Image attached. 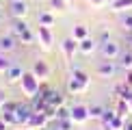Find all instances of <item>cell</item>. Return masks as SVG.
<instances>
[{
    "label": "cell",
    "instance_id": "6da1fadb",
    "mask_svg": "<svg viewBox=\"0 0 132 130\" xmlns=\"http://www.w3.org/2000/svg\"><path fill=\"white\" fill-rule=\"evenodd\" d=\"M13 35H15V39H18V41L26 43V46H30V43L37 39V32L30 30V26L24 22V18H20V20L13 22Z\"/></svg>",
    "mask_w": 132,
    "mask_h": 130
},
{
    "label": "cell",
    "instance_id": "7a4b0ae2",
    "mask_svg": "<svg viewBox=\"0 0 132 130\" xmlns=\"http://www.w3.org/2000/svg\"><path fill=\"white\" fill-rule=\"evenodd\" d=\"M20 89H22V93L26 98H32L39 91V78L32 72H24V76H22V80H20Z\"/></svg>",
    "mask_w": 132,
    "mask_h": 130
},
{
    "label": "cell",
    "instance_id": "3957f363",
    "mask_svg": "<svg viewBox=\"0 0 132 130\" xmlns=\"http://www.w3.org/2000/svg\"><path fill=\"white\" fill-rule=\"evenodd\" d=\"M37 41L41 43L43 50H50V48H52V43H54V35H52V28H50V26L39 24V28H37Z\"/></svg>",
    "mask_w": 132,
    "mask_h": 130
},
{
    "label": "cell",
    "instance_id": "277c9868",
    "mask_svg": "<svg viewBox=\"0 0 132 130\" xmlns=\"http://www.w3.org/2000/svg\"><path fill=\"white\" fill-rule=\"evenodd\" d=\"M100 52H102V56H104V59H119V54H121V50H119V43L108 41V39H104V41H102Z\"/></svg>",
    "mask_w": 132,
    "mask_h": 130
},
{
    "label": "cell",
    "instance_id": "5b68a950",
    "mask_svg": "<svg viewBox=\"0 0 132 130\" xmlns=\"http://www.w3.org/2000/svg\"><path fill=\"white\" fill-rule=\"evenodd\" d=\"M9 13L13 15L15 20L26 18V13H28V4H26V0H11V2H9Z\"/></svg>",
    "mask_w": 132,
    "mask_h": 130
},
{
    "label": "cell",
    "instance_id": "8992f818",
    "mask_svg": "<svg viewBox=\"0 0 132 130\" xmlns=\"http://www.w3.org/2000/svg\"><path fill=\"white\" fill-rule=\"evenodd\" d=\"M87 119H89V106H85V104L71 106V121L74 124H85Z\"/></svg>",
    "mask_w": 132,
    "mask_h": 130
},
{
    "label": "cell",
    "instance_id": "52a82bcc",
    "mask_svg": "<svg viewBox=\"0 0 132 130\" xmlns=\"http://www.w3.org/2000/svg\"><path fill=\"white\" fill-rule=\"evenodd\" d=\"M48 121H50V119L46 117V113H43V111H32V115H30V119H28V124H26V128L39 130V128H43V126H48Z\"/></svg>",
    "mask_w": 132,
    "mask_h": 130
},
{
    "label": "cell",
    "instance_id": "ba28073f",
    "mask_svg": "<svg viewBox=\"0 0 132 130\" xmlns=\"http://www.w3.org/2000/svg\"><path fill=\"white\" fill-rule=\"evenodd\" d=\"M87 89H89V80H80V78H74V76L67 80V91H69V93H74V95L85 93Z\"/></svg>",
    "mask_w": 132,
    "mask_h": 130
},
{
    "label": "cell",
    "instance_id": "9c48e42d",
    "mask_svg": "<svg viewBox=\"0 0 132 130\" xmlns=\"http://www.w3.org/2000/svg\"><path fill=\"white\" fill-rule=\"evenodd\" d=\"M15 121H18V126H26L28 124V119H30V115H32V106H22V104H18V108H15Z\"/></svg>",
    "mask_w": 132,
    "mask_h": 130
},
{
    "label": "cell",
    "instance_id": "30bf717a",
    "mask_svg": "<svg viewBox=\"0 0 132 130\" xmlns=\"http://www.w3.org/2000/svg\"><path fill=\"white\" fill-rule=\"evenodd\" d=\"M30 72L35 74L39 80H46L48 76H50V65L43 61V59H37V61L32 63V69H30Z\"/></svg>",
    "mask_w": 132,
    "mask_h": 130
},
{
    "label": "cell",
    "instance_id": "8fae6325",
    "mask_svg": "<svg viewBox=\"0 0 132 130\" xmlns=\"http://www.w3.org/2000/svg\"><path fill=\"white\" fill-rule=\"evenodd\" d=\"M115 63H113V59H104V61L95 67V72H97V76H102V78H111V76L115 74Z\"/></svg>",
    "mask_w": 132,
    "mask_h": 130
},
{
    "label": "cell",
    "instance_id": "7c38bea8",
    "mask_svg": "<svg viewBox=\"0 0 132 130\" xmlns=\"http://www.w3.org/2000/svg\"><path fill=\"white\" fill-rule=\"evenodd\" d=\"M61 48H63L65 59H67V61H71V59H74V54H76V50H78V39H74V37H67V39H63Z\"/></svg>",
    "mask_w": 132,
    "mask_h": 130
},
{
    "label": "cell",
    "instance_id": "4fadbf2b",
    "mask_svg": "<svg viewBox=\"0 0 132 130\" xmlns=\"http://www.w3.org/2000/svg\"><path fill=\"white\" fill-rule=\"evenodd\" d=\"M43 98H46V102H48L50 106H54V108H59V106L65 104V98L61 95V91H56V89H48Z\"/></svg>",
    "mask_w": 132,
    "mask_h": 130
},
{
    "label": "cell",
    "instance_id": "5bb4252c",
    "mask_svg": "<svg viewBox=\"0 0 132 130\" xmlns=\"http://www.w3.org/2000/svg\"><path fill=\"white\" fill-rule=\"evenodd\" d=\"M22 76H24V72H22V67H18V65H11V67L4 72V78H7V83H20Z\"/></svg>",
    "mask_w": 132,
    "mask_h": 130
},
{
    "label": "cell",
    "instance_id": "9a60e30c",
    "mask_svg": "<svg viewBox=\"0 0 132 130\" xmlns=\"http://www.w3.org/2000/svg\"><path fill=\"white\" fill-rule=\"evenodd\" d=\"M95 48H97V41L91 39V37H85L82 41H78V50H80L82 54H91Z\"/></svg>",
    "mask_w": 132,
    "mask_h": 130
},
{
    "label": "cell",
    "instance_id": "2e32d148",
    "mask_svg": "<svg viewBox=\"0 0 132 130\" xmlns=\"http://www.w3.org/2000/svg\"><path fill=\"white\" fill-rule=\"evenodd\" d=\"M15 48V35H2L0 37V52H11Z\"/></svg>",
    "mask_w": 132,
    "mask_h": 130
},
{
    "label": "cell",
    "instance_id": "e0dca14e",
    "mask_svg": "<svg viewBox=\"0 0 132 130\" xmlns=\"http://www.w3.org/2000/svg\"><path fill=\"white\" fill-rule=\"evenodd\" d=\"M111 9L115 11V13H121V11H126V9H132V0H115V2L111 4Z\"/></svg>",
    "mask_w": 132,
    "mask_h": 130
},
{
    "label": "cell",
    "instance_id": "ac0fdd59",
    "mask_svg": "<svg viewBox=\"0 0 132 130\" xmlns=\"http://www.w3.org/2000/svg\"><path fill=\"white\" fill-rule=\"evenodd\" d=\"M54 130H74L71 117H67V119H54Z\"/></svg>",
    "mask_w": 132,
    "mask_h": 130
},
{
    "label": "cell",
    "instance_id": "d6986e66",
    "mask_svg": "<svg viewBox=\"0 0 132 130\" xmlns=\"http://www.w3.org/2000/svg\"><path fill=\"white\" fill-rule=\"evenodd\" d=\"M119 65H121L126 72H128V69H132V52H130V50L119 54Z\"/></svg>",
    "mask_w": 132,
    "mask_h": 130
},
{
    "label": "cell",
    "instance_id": "ffe728a7",
    "mask_svg": "<svg viewBox=\"0 0 132 130\" xmlns=\"http://www.w3.org/2000/svg\"><path fill=\"white\" fill-rule=\"evenodd\" d=\"M37 22L43 24V26H52L54 24V15L50 13V11H41V13L37 15Z\"/></svg>",
    "mask_w": 132,
    "mask_h": 130
},
{
    "label": "cell",
    "instance_id": "44dd1931",
    "mask_svg": "<svg viewBox=\"0 0 132 130\" xmlns=\"http://www.w3.org/2000/svg\"><path fill=\"white\" fill-rule=\"evenodd\" d=\"M74 39H78V41H82L85 37H89V28H87L85 24H78V26H74Z\"/></svg>",
    "mask_w": 132,
    "mask_h": 130
},
{
    "label": "cell",
    "instance_id": "7402d4cb",
    "mask_svg": "<svg viewBox=\"0 0 132 130\" xmlns=\"http://www.w3.org/2000/svg\"><path fill=\"white\" fill-rule=\"evenodd\" d=\"M104 108L102 104H93V106H89V119H102V115H104Z\"/></svg>",
    "mask_w": 132,
    "mask_h": 130
},
{
    "label": "cell",
    "instance_id": "603a6c76",
    "mask_svg": "<svg viewBox=\"0 0 132 130\" xmlns=\"http://www.w3.org/2000/svg\"><path fill=\"white\" fill-rule=\"evenodd\" d=\"M117 115H121V117H126L130 113V102H126V100H119V104H117Z\"/></svg>",
    "mask_w": 132,
    "mask_h": 130
},
{
    "label": "cell",
    "instance_id": "cb8c5ba5",
    "mask_svg": "<svg viewBox=\"0 0 132 130\" xmlns=\"http://www.w3.org/2000/svg\"><path fill=\"white\" fill-rule=\"evenodd\" d=\"M67 117H71V108H67V106H59L56 108V119H67Z\"/></svg>",
    "mask_w": 132,
    "mask_h": 130
},
{
    "label": "cell",
    "instance_id": "d4e9b609",
    "mask_svg": "<svg viewBox=\"0 0 132 130\" xmlns=\"http://www.w3.org/2000/svg\"><path fill=\"white\" fill-rule=\"evenodd\" d=\"M111 126H113V130H123V126H126V117L117 115V117L111 121Z\"/></svg>",
    "mask_w": 132,
    "mask_h": 130
},
{
    "label": "cell",
    "instance_id": "484cf974",
    "mask_svg": "<svg viewBox=\"0 0 132 130\" xmlns=\"http://www.w3.org/2000/svg\"><path fill=\"white\" fill-rule=\"evenodd\" d=\"M117 117V111H111V108H106V111H104V115H102V119L100 121H106V124H111L113 119Z\"/></svg>",
    "mask_w": 132,
    "mask_h": 130
},
{
    "label": "cell",
    "instance_id": "4316f807",
    "mask_svg": "<svg viewBox=\"0 0 132 130\" xmlns=\"http://www.w3.org/2000/svg\"><path fill=\"white\" fill-rule=\"evenodd\" d=\"M71 76H74V78H80V80H89V74H87L85 69H78V67L71 69Z\"/></svg>",
    "mask_w": 132,
    "mask_h": 130
},
{
    "label": "cell",
    "instance_id": "83f0119b",
    "mask_svg": "<svg viewBox=\"0 0 132 130\" xmlns=\"http://www.w3.org/2000/svg\"><path fill=\"white\" fill-rule=\"evenodd\" d=\"M15 108H18V102H9V100H7L0 111H2V113H15Z\"/></svg>",
    "mask_w": 132,
    "mask_h": 130
},
{
    "label": "cell",
    "instance_id": "f1b7e54d",
    "mask_svg": "<svg viewBox=\"0 0 132 130\" xmlns=\"http://www.w3.org/2000/svg\"><path fill=\"white\" fill-rule=\"evenodd\" d=\"M50 7L63 11V9H67V0H50Z\"/></svg>",
    "mask_w": 132,
    "mask_h": 130
},
{
    "label": "cell",
    "instance_id": "f546056e",
    "mask_svg": "<svg viewBox=\"0 0 132 130\" xmlns=\"http://www.w3.org/2000/svg\"><path fill=\"white\" fill-rule=\"evenodd\" d=\"M9 67H11V61L4 56V54H0V72H7Z\"/></svg>",
    "mask_w": 132,
    "mask_h": 130
},
{
    "label": "cell",
    "instance_id": "4dcf8cb0",
    "mask_svg": "<svg viewBox=\"0 0 132 130\" xmlns=\"http://www.w3.org/2000/svg\"><path fill=\"white\" fill-rule=\"evenodd\" d=\"M2 119L9 124V126H18V121H15V115H13V113H2Z\"/></svg>",
    "mask_w": 132,
    "mask_h": 130
},
{
    "label": "cell",
    "instance_id": "1f68e13d",
    "mask_svg": "<svg viewBox=\"0 0 132 130\" xmlns=\"http://www.w3.org/2000/svg\"><path fill=\"white\" fill-rule=\"evenodd\" d=\"M121 24H123L128 30H132V13H126V15H123V18H121Z\"/></svg>",
    "mask_w": 132,
    "mask_h": 130
},
{
    "label": "cell",
    "instance_id": "d6a6232c",
    "mask_svg": "<svg viewBox=\"0 0 132 130\" xmlns=\"http://www.w3.org/2000/svg\"><path fill=\"white\" fill-rule=\"evenodd\" d=\"M89 2H91V7H95V9H100L102 4H106V2H108V0H89Z\"/></svg>",
    "mask_w": 132,
    "mask_h": 130
},
{
    "label": "cell",
    "instance_id": "836d02e7",
    "mask_svg": "<svg viewBox=\"0 0 132 130\" xmlns=\"http://www.w3.org/2000/svg\"><path fill=\"white\" fill-rule=\"evenodd\" d=\"M126 85L132 87V69H128V72H126Z\"/></svg>",
    "mask_w": 132,
    "mask_h": 130
},
{
    "label": "cell",
    "instance_id": "e575fe53",
    "mask_svg": "<svg viewBox=\"0 0 132 130\" xmlns=\"http://www.w3.org/2000/svg\"><path fill=\"white\" fill-rule=\"evenodd\" d=\"M9 128H11V126H9V124H7V121H4V119H2V117H0V130H9Z\"/></svg>",
    "mask_w": 132,
    "mask_h": 130
},
{
    "label": "cell",
    "instance_id": "d590c367",
    "mask_svg": "<svg viewBox=\"0 0 132 130\" xmlns=\"http://www.w3.org/2000/svg\"><path fill=\"white\" fill-rule=\"evenodd\" d=\"M4 102H7V95H4V91L0 89V108H2V104H4Z\"/></svg>",
    "mask_w": 132,
    "mask_h": 130
},
{
    "label": "cell",
    "instance_id": "8d00e7d4",
    "mask_svg": "<svg viewBox=\"0 0 132 130\" xmlns=\"http://www.w3.org/2000/svg\"><path fill=\"white\" fill-rule=\"evenodd\" d=\"M100 130H113V126H111V124H106V121H102V126H100Z\"/></svg>",
    "mask_w": 132,
    "mask_h": 130
},
{
    "label": "cell",
    "instance_id": "74e56055",
    "mask_svg": "<svg viewBox=\"0 0 132 130\" xmlns=\"http://www.w3.org/2000/svg\"><path fill=\"white\" fill-rule=\"evenodd\" d=\"M123 130H132V121H130V119H126V126H123Z\"/></svg>",
    "mask_w": 132,
    "mask_h": 130
},
{
    "label": "cell",
    "instance_id": "f35d334b",
    "mask_svg": "<svg viewBox=\"0 0 132 130\" xmlns=\"http://www.w3.org/2000/svg\"><path fill=\"white\" fill-rule=\"evenodd\" d=\"M128 41H130V46H132V30H130V37H128Z\"/></svg>",
    "mask_w": 132,
    "mask_h": 130
},
{
    "label": "cell",
    "instance_id": "ab89813d",
    "mask_svg": "<svg viewBox=\"0 0 132 130\" xmlns=\"http://www.w3.org/2000/svg\"><path fill=\"white\" fill-rule=\"evenodd\" d=\"M130 113H132V100H130Z\"/></svg>",
    "mask_w": 132,
    "mask_h": 130
},
{
    "label": "cell",
    "instance_id": "60d3db41",
    "mask_svg": "<svg viewBox=\"0 0 132 130\" xmlns=\"http://www.w3.org/2000/svg\"><path fill=\"white\" fill-rule=\"evenodd\" d=\"M0 15H2V7H0Z\"/></svg>",
    "mask_w": 132,
    "mask_h": 130
},
{
    "label": "cell",
    "instance_id": "b9f144b4",
    "mask_svg": "<svg viewBox=\"0 0 132 130\" xmlns=\"http://www.w3.org/2000/svg\"><path fill=\"white\" fill-rule=\"evenodd\" d=\"M28 130H35V128H28Z\"/></svg>",
    "mask_w": 132,
    "mask_h": 130
},
{
    "label": "cell",
    "instance_id": "7bdbcfd3",
    "mask_svg": "<svg viewBox=\"0 0 132 130\" xmlns=\"http://www.w3.org/2000/svg\"><path fill=\"white\" fill-rule=\"evenodd\" d=\"M87 2H89V0H87Z\"/></svg>",
    "mask_w": 132,
    "mask_h": 130
},
{
    "label": "cell",
    "instance_id": "ee69618b",
    "mask_svg": "<svg viewBox=\"0 0 132 130\" xmlns=\"http://www.w3.org/2000/svg\"><path fill=\"white\" fill-rule=\"evenodd\" d=\"M9 130H11V128H9Z\"/></svg>",
    "mask_w": 132,
    "mask_h": 130
}]
</instances>
